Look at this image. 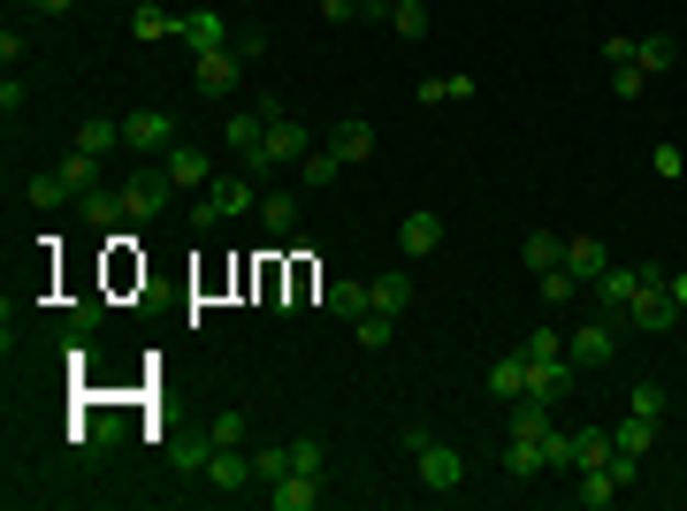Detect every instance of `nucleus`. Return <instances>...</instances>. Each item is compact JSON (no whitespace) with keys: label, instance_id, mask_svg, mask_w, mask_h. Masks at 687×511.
<instances>
[{"label":"nucleus","instance_id":"nucleus-1","mask_svg":"<svg viewBox=\"0 0 687 511\" xmlns=\"http://www.w3.org/2000/svg\"><path fill=\"white\" fill-rule=\"evenodd\" d=\"M306 154H314V138H306V123H291V115H275V123H268V146H260V161H245V175H260V183H268L275 169H299Z\"/></svg>","mask_w":687,"mask_h":511},{"label":"nucleus","instance_id":"nucleus-2","mask_svg":"<svg viewBox=\"0 0 687 511\" xmlns=\"http://www.w3.org/2000/svg\"><path fill=\"white\" fill-rule=\"evenodd\" d=\"M252 183H260V175H214V191L191 206V229H222V222H237V214L252 206Z\"/></svg>","mask_w":687,"mask_h":511},{"label":"nucleus","instance_id":"nucleus-3","mask_svg":"<svg viewBox=\"0 0 687 511\" xmlns=\"http://www.w3.org/2000/svg\"><path fill=\"white\" fill-rule=\"evenodd\" d=\"M283 115V100H260V107H237L229 123H222V146L237 154V161H260V146H268V123Z\"/></svg>","mask_w":687,"mask_h":511},{"label":"nucleus","instance_id":"nucleus-4","mask_svg":"<svg viewBox=\"0 0 687 511\" xmlns=\"http://www.w3.org/2000/svg\"><path fill=\"white\" fill-rule=\"evenodd\" d=\"M665 275H673V268H642V291H634V306H627V321H634V329H650V337L680 321V306H673Z\"/></svg>","mask_w":687,"mask_h":511},{"label":"nucleus","instance_id":"nucleus-5","mask_svg":"<svg viewBox=\"0 0 687 511\" xmlns=\"http://www.w3.org/2000/svg\"><path fill=\"white\" fill-rule=\"evenodd\" d=\"M176 198V183H169V169H138L123 191H115V206H123V222H154L161 206Z\"/></svg>","mask_w":687,"mask_h":511},{"label":"nucleus","instance_id":"nucleus-6","mask_svg":"<svg viewBox=\"0 0 687 511\" xmlns=\"http://www.w3.org/2000/svg\"><path fill=\"white\" fill-rule=\"evenodd\" d=\"M237 69H245V54H237V46H214V54H191V84H199L206 100H229V92H237Z\"/></svg>","mask_w":687,"mask_h":511},{"label":"nucleus","instance_id":"nucleus-7","mask_svg":"<svg viewBox=\"0 0 687 511\" xmlns=\"http://www.w3.org/2000/svg\"><path fill=\"white\" fill-rule=\"evenodd\" d=\"M123 146H131V154H169L176 146V115L169 107H138V115H123Z\"/></svg>","mask_w":687,"mask_h":511},{"label":"nucleus","instance_id":"nucleus-8","mask_svg":"<svg viewBox=\"0 0 687 511\" xmlns=\"http://www.w3.org/2000/svg\"><path fill=\"white\" fill-rule=\"evenodd\" d=\"M176 46L183 54H214V46H237V31L214 8H191V15H176Z\"/></svg>","mask_w":687,"mask_h":511},{"label":"nucleus","instance_id":"nucleus-9","mask_svg":"<svg viewBox=\"0 0 687 511\" xmlns=\"http://www.w3.org/2000/svg\"><path fill=\"white\" fill-rule=\"evenodd\" d=\"M413 474H420V489H459V481H466V458H459L451 443L428 435V443L413 451Z\"/></svg>","mask_w":687,"mask_h":511},{"label":"nucleus","instance_id":"nucleus-10","mask_svg":"<svg viewBox=\"0 0 687 511\" xmlns=\"http://www.w3.org/2000/svg\"><path fill=\"white\" fill-rule=\"evenodd\" d=\"M611 351H619L611 314H604V321H581V329L565 337V359H573V366H611Z\"/></svg>","mask_w":687,"mask_h":511},{"label":"nucleus","instance_id":"nucleus-11","mask_svg":"<svg viewBox=\"0 0 687 511\" xmlns=\"http://www.w3.org/2000/svg\"><path fill=\"white\" fill-rule=\"evenodd\" d=\"M397 245H405L413 260H428V252L443 245V214H436V206H413V214L397 222Z\"/></svg>","mask_w":687,"mask_h":511},{"label":"nucleus","instance_id":"nucleus-12","mask_svg":"<svg viewBox=\"0 0 687 511\" xmlns=\"http://www.w3.org/2000/svg\"><path fill=\"white\" fill-rule=\"evenodd\" d=\"M565 268H573V283H581V291H596V283L611 275V252H604L596 237H565Z\"/></svg>","mask_w":687,"mask_h":511},{"label":"nucleus","instance_id":"nucleus-13","mask_svg":"<svg viewBox=\"0 0 687 511\" xmlns=\"http://www.w3.org/2000/svg\"><path fill=\"white\" fill-rule=\"evenodd\" d=\"M199 481H206V489H252V481H260V474H252V451H245V443H237V451H214V458H206V474H199Z\"/></svg>","mask_w":687,"mask_h":511},{"label":"nucleus","instance_id":"nucleus-14","mask_svg":"<svg viewBox=\"0 0 687 511\" xmlns=\"http://www.w3.org/2000/svg\"><path fill=\"white\" fill-rule=\"evenodd\" d=\"M161 169H169V183H176V191H199V183H214L206 154H199V146H183V138H176L169 154H161Z\"/></svg>","mask_w":687,"mask_h":511},{"label":"nucleus","instance_id":"nucleus-15","mask_svg":"<svg viewBox=\"0 0 687 511\" xmlns=\"http://www.w3.org/2000/svg\"><path fill=\"white\" fill-rule=\"evenodd\" d=\"M268 504L275 511H314L322 504V474H283V481H268Z\"/></svg>","mask_w":687,"mask_h":511},{"label":"nucleus","instance_id":"nucleus-16","mask_svg":"<svg viewBox=\"0 0 687 511\" xmlns=\"http://www.w3.org/2000/svg\"><path fill=\"white\" fill-rule=\"evenodd\" d=\"M367 306H374V314H405V306H413V275H405V268H382V275L367 283Z\"/></svg>","mask_w":687,"mask_h":511},{"label":"nucleus","instance_id":"nucleus-17","mask_svg":"<svg viewBox=\"0 0 687 511\" xmlns=\"http://www.w3.org/2000/svg\"><path fill=\"white\" fill-rule=\"evenodd\" d=\"M260 229H268L275 245H291V237H299V198H291V191H268V198H260Z\"/></svg>","mask_w":687,"mask_h":511},{"label":"nucleus","instance_id":"nucleus-18","mask_svg":"<svg viewBox=\"0 0 687 511\" xmlns=\"http://www.w3.org/2000/svg\"><path fill=\"white\" fill-rule=\"evenodd\" d=\"M329 146L344 154V169H351V161H367V154H374V123L344 115V123H329Z\"/></svg>","mask_w":687,"mask_h":511},{"label":"nucleus","instance_id":"nucleus-19","mask_svg":"<svg viewBox=\"0 0 687 511\" xmlns=\"http://www.w3.org/2000/svg\"><path fill=\"white\" fill-rule=\"evenodd\" d=\"M550 412L558 405H542V397H513L505 405V435H550Z\"/></svg>","mask_w":687,"mask_h":511},{"label":"nucleus","instance_id":"nucleus-20","mask_svg":"<svg viewBox=\"0 0 687 511\" xmlns=\"http://www.w3.org/2000/svg\"><path fill=\"white\" fill-rule=\"evenodd\" d=\"M489 397H497V405L527 397V351H505V359L489 366Z\"/></svg>","mask_w":687,"mask_h":511},{"label":"nucleus","instance_id":"nucleus-21","mask_svg":"<svg viewBox=\"0 0 687 511\" xmlns=\"http://www.w3.org/2000/svg\"><path fill=\"white\" fill-rule=\"evenodd\" d=\"M115 146H123V123H115V115H85V123H77V154H100V161H108Z\"/></svg>","mask_w":687,"mask_h":511},{"label":"nucleus","instance_id":"nucleus-22","mask_svg":"<svg viewBox=\"0 0 687 511\" xmlns=\"http://www.w3.org/2000/svg\"><path fill=\"white\" fill-rule=\"evenodd\" d=\"M634 291H642V268H611V275L596 283V298H604V314H611V321L634 306Z\"/></svg>","mask_w":687,"mask_h":511},{"label":"nucleus","instance_id":"nucleus-23","mask_svg":"<svg viewBox=\"0 0 687 511\" xmlns=\"http://www.w3.org/2000/svg\"><path fill=\"white\" fill-rule=\"evenodd\" d=\"M573 497H581L588 511H604L611 497H619V474H611V466H581V474H573Z\"/></svg>","mask_w":687,"mask_h":511},{"label":"nucleus","instance_id":"nucleus-24","mask_svg":"<svg viewBox=\"0 0 687 511\" xmlns=\"http://www.w3.org/2000/svg\"><path fill=\"white\" fill-rule=\"evenodd\" d=\"M322 314H337V321L374 314V306H367V283H329V291H322Z\"/></svg>","mask_w":687,"mask_h":511},{"label":"nucleus","instance_id":"nucleus-25","mask_svg":"<svg viewBox=\"0 0 687 511\" xmlns=\"http://www.w3.org/2000/svg\"><path fill=\"white\" fill-rule=\"evenodd\" d=\"M519 260H527L534 275H542V268H565V237H558V229H534V237L519 245Z\"/></svg>","mask_w":687,"mask_h":511},{"label":"nucleus","instance_id":"nucleus-26","mask_svg":"<svg viewBox=\"0 0 687 511\" xmlns=\"http://www.w3.org/2000/svg\"><path fill=\"white\" fill-rule=\"evenodd\" d=\"M611 443H619L627 458H650V443H657V420H642V412H627V428H611Z\"/></svg>","mask_w":687,"mask_h":511},{"label":"nucleus","instance_id":"nucleus-27","mask_svg":"<svg viewBox=\"0 0 687 511\" xmlns=\"http://www.w3.org/2000/svg\"><path fill=\"white\" fill-rule=\"evenodd\" d=\"M337 175H344V154L329 146V138H322V146L299 161V183H337Z\"/></svg>","mask_w":687,"mask_h":511},{"label":"nucleus","instance_id":"nucleus-28","mask_svg":"<svg viewBox=\"0 0 687 511\" xmlns=\"http://www.w3.org/2000/svg\"><path fill=\"white\" fill-rule=\"evenodd\" d=\"M505 466H513V481H534V474L550 466V458H542V435H513V458H505Z\"/></svg>","mask_w":687,"mask_h":511},{"label":"nucleus","instance_id":"nucleus-29","mask_svg":"<svg viewBox=\"0 0 687 511\" xmlns=\"http://www.w3.org/2000/svg\"><path fill=\"white\" fill-rule=\"evenodd\" d=\"M131 31H138L146 46H161V38H176V8H138V15H131Z\"/></svg>","mask_w":687,"mask_h":511},{"label":"nucleus","instance_id":"nucleus-30","mask_svg":"<svg viewBox=\"0 0 687 511\" xmlns=\"http://www.w3.org/2000/svg\"><path fill=\"white\" fill-rule=\"evenodd\" d=\"M519 351H527V366H558V359H565V337H558V329H527Z\"/></svg>","mask_w":687,"mask_h":511},{"label":"nucleus","instance_id":"nucleus-31","mask_svg":"<svg viewBox=\"0 0 687 511\" xmlns=\"http://www.w3.org/2000/svg\"><path fill=\"white\" fill-rule=\"evenodd\" d=\"M634 61H642V69L657 77V69H673V61H680V46H673V38L657 31V38H634Z\"/></svg>","mask_w":687,"mask_h":511},{"label":"nucleus","instance_id":"nucleus-32","mask_svg":"<svg viewBox=\"0 0 687 511\" xmlns=\"http://www.w3.org/2000/svg\"><path fill=\"white\" fill-rule=\"evenodd\" d=\"M534 283H542V306H573V298H581V283H573V268H542Z\"/></svg>","mask_w":687,"mask_h":511},{"label":"nucleus","instance_id":"nucleus-33","mask_svg":"<svg viewBox=\"0 0 687 511\" xmlns=\"http://www.w3.org/2000/svg\"><path fill=\"white\" fill-rule=\"evenodd\" d=\"M542 458H550L558 474H581V443H573L565 428H550V435H542Z\"/></svg>","mask_w":687,"mask_h":511},{"label":"nucleus","instance_id":"nucleus-34","mask_svg":"<svg viewBox=\"0 0 687 511\" xmlns=\"http://www.w3.org/2000/svg\"><path fill=\"white\" fill-rule=\"evenodd\" d=\"M252 474H260V489L283 481V474H291V443H260V451H252Z\"/></svg>","mask_w":687,"mask_h":511},{"label":"nucleus","instance_id":"nucleus-35","mask_svg":"<svg viewBox=\"0 0 687 511\" xmlns=\"http://www.w3.org/2000/svg\"><path fill=\"white\" fill-rule=\"evenodd\" d=\"M61 198H77V191H69V183H61V169L31 175V206H38V214H54V206H61Z\"/></svg>","mask_w":687,"mask_h":511},{"label":"nucleus","instance_id":"nucleus-36","mask_svg":"<svg viewBox=\"0 0 687 511\" xmlns=\"http://www.w3.org/2000/svg\"><path fill=\"white\" fill-rule=\"evenodd\" d=\"M351 329H359V343H367V351H390V337H397V314H359Z\"/></svg>","mask_w":687,"mask_h":511},{"label":"nucleus","instance_id":"nucleus-37","mask_svg":"<svg viewBox=\"0 0 687 511\" xmlns=\"http://www.w3.org/2000/svg\"><path fill=\"white\" fill-rule=\"evenodd\" d=\"M61 183H69L77 198H85V191L100 183V154H69V161H61Z\"/></svg>","mask_w":687,"mask_h":511},{"label":"nucleus","instance_id":"nucleus-38","mask_svg":"<svg viewBox=\"0 0 687 511\" xmlns=\"http://www.w3.org/2000/svg\"><path fill=\"white\" fill-rule=\"evenodd\" d=\"M390 31H397V38H420V31H428V0H397V8H390Z\"/></svg>","mask_w":687,"mask_h":511},{"label":"nucleus","instance_id":"nucleus-39","mask_svg":"<svg viewBox=\"0 0 687 511\" xmlns=\"http://www.w3.org/2000/svg\"><path fill=\"white\" fill-rule=\"evenodd\" d=\"M420 100H428V107H436V100H474V77H466V69H459V77H428Z\"/></svg>","mask_w":687,"mask_h":511},{"label":"nucleus","instance_id":"nucleus-40","mask_svg":"<svg viewBox=\"0 0 687 511\" xmlns=\"http://www.w3.org/2000/svg\"><path fill=\"white\" fill-rule=\"evenodd\" d=\"M642 84H650V69H642V61H611V92H619L627 107L642 100Z\"/></svg>","mask_w":687,"mask_h":511},{"label":"nucleus","instance_id":"nucleus-41","mask_svg":"<svg viewBox=\"0 0 687 511\" xmlns=\"http://www.w3.org/2000/svg\"><path fill=\"white\" fill-rule=\"evenodd\" d=\"M627 405H634L642 420H665V382H650V374H642V382L627 389Z\"/></svg>","mask_w":687,"mask_h":511},{"label":"nucleus","instance_id":"nucleus-42","mask_svg":"<svg viewBox=\"0 0 687 511\" xmlns=\"http://www.w3.org/2000/svg\"><path fill=\"white\" fill-rule=\"evenodd\" d=\"M245 428H252V420H245V412L229 405V412H214V428H206V435H214L222 451H237V443H245Z\"/></svg>","mask_w":687,"mask_h":511},{"label":"nucleus","instance_id":"nucleus-43","mask_svg":"<svg viewBox=\"0 0 687 511\" xmlns=\"http://www.w3.org/2000/svg\"><path fill=\"white\" fill-rule=\"evenodd\" d=\"M573 443H581V466H604V458L619 451V443H611V428H581Z\"/></svg>","mask_w":687,"mask_h":511},{"label":"nucleus","instance_id":"nucleus-44","mask_svg":"<svg viewBox=\"0 0 687 511\" xmlns=\"http://www.w3.org/2000/svg\"><path fill=\"white\" fill-rule=\"evenodd\" d=\"M650 169L657 175H687V154L680 146H650Z\"/></svg>","mask_w":687,"mask_h":511},{"label":"nucleus","instance_id":"nucleus-45","mask_svg":"<svg viewBox=\"0 0 687 511\" xmlns=\"http://www.w3.org/2000/svg\"><path fill=\"white\" fill-rule=\"evenodd\" d=\"M291 474H322V443L299 435V443H291Z\"/></svg>","mask_w":687,"mask_h":511},{"label":"nucleus","instance_id":"nucleus-46","mask_svg":"<svg viewBox=\"0 0 687 511\" xmlns=\"http://www.w3.org/2000/svg\"><path fill=\"white\" fill-rule=\"evenodd\" d=\"M390 8L397 0H359V23H390Z\"/></svg>","mask_w":687,"mask_h":511},{"label":"nucleus","instance_id":"nucleus-47","mask_svg":"<svg viewBox=\"0 0 687 511\" xmlns=\"http://www.w3.org/2000/svg\"><path fill=\"white\" fill-rule=\"evenodd\" d=\"M322 15H329V23H351V15H359V0H322Z\"/></svg>","mask_w":687,"mask_h":511},{"label":"nucleus","instance_id":"nucleus-48","mask_svg":"<svg viewBox=\"0 0 687 511\" xmlns=\"http://www.w3.org/2000/svg\"><path fill=\"white\" fill-rule=\"evenodd\" d=\"M665 291H673V306L687 314V268H680V275H665Z\"/></svg>","mask_w":687,"mask_h":511}]
</instances>
